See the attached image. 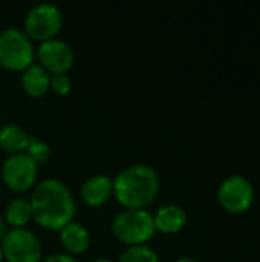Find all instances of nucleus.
<instances>
[{"label": "nucleus", "instance_id": "20", "mask_svg": "<svg viewBox=\"0 0 260 262\" xmlns=\"http://www.w3.org/2000/svg\"><path fill=\"white\" fill-rule=\"evenodd\" d=\"M6 232H8L6 221H5V218H2V216H0V241L3 239V236L6 235Z\"/></svg>", "mask_w": 260, "mask_h": 262}, {"label": "nucleus", "instance_id": "15", "mask_svg": "<svg viewBox=\"0 0 260 262\" xmlns=\"http://www.w3.org/2000/svg\"><path fill=\"white\" fill-rule=\"evenodd\" d=\"M32 218V209L29 200L23 196L12 198L5 207V221L12 229H23Z\"/></svg>", "mask_w": 260, "mask_h": 262}, {"label": "nucleus", "instance_id": "2", "mask_svg": "<svg viewBox=\"0 0 260 262\" xmlns=\"http://www.w3.org/2000/svg\"><path fill=\"white\" fill-rule=\"evenodd\" d=\"M158 172L144 163L121 169L113 178V195L124 209H146L159 193Z\"/></svg>", "mask_w": 260, "mask_h": 262}, {"label": "nucleus", "instance_id": "7", "mask_svg": "<svg viewBox=\"0 0 260 262\" xmlns=\"http://www.w3.org/2000/svg\"><path fill=\"white\" fill-rule=\"evenodd\" d=\"M37 177L38 164L26 152L9 154L2 163V180L15 192H25L34 187Z\"/></svg>", "mask_w": 260, "mask_h": 262}, {"label": "nucleus", "instance_id": "23", "mask_svg": "<svg viewBox=\"0 0 260 262\" xmlns=\"http://www.w3.org/2000/svg\"><path fill=\"white\" fill-rule=\"evenodd\" d=\"M3 261V252H2V247H0V262Z\"/></svg>", "mask_w": 260, "mask_h": 262}, {"label": "nucleus", "instance_id": "9", "mask_svg": "<svg viewBox=\"0 0 260 262\" xmlns=\"http://www.w3.org/2000/svg\"><path fill=\"white\" fill-rule=\"evenodd\" d=\"M35 57L38 58V63L52 75L66 74L75 61L72 46L58 37L40 41L35 49Z\"/></svg>", "mask_w": 260, "mask_h": 262}, {"label": "nucleus", "instance_id": "14", "mask_svg": "<svg viewBox=\"0 0 260 262\" xmlns=\"http://www.w3.org/2000/svg\"><path fill=\"white\" fill-rule=\"evenodd\" d=\"M31 135L28 130L14 121H8L0 126V147L9 154L25 152L28 147Z\"/></svg>", "mask_w": 260, "mask_h": 262}, {"label": "nucleus", "instance_id": "4", "mask_svg": "<svg viewBox=\"0 0 260 262\" xmlns=\"http://www.w3.org/2000/svg\"><path fill=\"white\" fill-rule=\"evenodd\" d=\"M35 60L32 38L17 26H8L0 31V66L23 72Z\"/></svg>", "mask_w": 260, "mask_h": 262}, {"label": "nucleus", "instance_id": "5", "mask_svg": "<svg viewBox=\"0 0 260 262\" xmlns=\"http://www.w3.org/2000/svg\"><path fill=\"white\" fill-rule=\"evenodd\" d=\"M63 26L61 9L51 2H40L34 5L25 15L23 31L38 41L54 38Z\"/></svg>", "mask_w": 260, "mask_h": 262}, {"label": "nucleus", "instance_id": "13", "mask_svg": "<svg viewBox=\"0 0 260 262\" xmlns=\"http://www.w3.org/2000/svg\"><path fill=\"white\" fill-rule=\"evenodd\" d=\"M21 86L28 95L41 97L51 89V74L38 61H34L21 72Z\"/></svg>", "mask_w": 260, "mask_h": 262}, {"label": "nucleus", "instance_id": "21", "mask_svg": "<svg viewBox=\"0 0 260 262\" xmlns=\"http://www.w3.org/2000/svg\"><path fill=\"white\" fill-rule=\"evenodd\" d=\"M175 262H198L196 259H193V258H190V256H181V258H178Z\"/></svg>", "mask_w": 260, "mask_h": 262}, {"label": "nucleus", "instance_id": "11", "mask_svg": "<svg viewBox=\"0 0 260 262\" xmlns=\"http://www.w3.org/2000/svg\"><path fill=\"white\" fill-rule=\"evenodd\" d=\"M153 221L156 230L166 235H173L184 229L187 223V213L178 204H166L156 210V213L153 215Z\"/></svg>", "mask_w": 260, "mask_h": 262}, {"label": "nucleus", "instance_id": "1", "mask_svg": "<svg viewBox=\"0 0 260 262\" xmlns=\"http://www.w3.org/2000/svg\"><path fill=\"white\" fill-rule=\"evenodd\" d=\"M29 204L37 224L51 230H60L67 223L74 221L77 210L70 189L58 178L38 181L32 187Z\"/></svg>", "mask_w": 260, "mask_h": 262}, {"label": "nucleus", "instance_id": "16", "mask_svg": "<svg viewBox=\"0 0 260 262\" xmlns=\"http://www.w3.org/2000/svg\"><path fill=\"white\" fill-rule=\"evenodd\" d=\"M116 262H159V256L155 249L147 244L127 246Z\"/></svg>", "mask_w": 260, "mask_h": 262}, {"label": "nucleus", "instance_id": "12", "mask_svg": "<svg viewBox=\"0 0 260 262\" xmlns=\"http://www.w3.org/2000/svg\"><path fill=\"white\" fill-rule=\"evenodd\" d=\"M58 232H60L61 244L70 255H78L89 249L90 233L81 223L70 221L64 227H61Z\"/></svg>", "mask_w": 260, "mask_h": 262}, {"label": "nucleus", "instance_id": "10", "mask_svg": "<svg viewBox=\"0 0 260 262\" xmlns=\"http://www.w3.org/2000/svg\"><path fill=\"white\" fill-rule=\"evenodd\" d=\"M80 195L87 206H101L113 195V178L106 173L92 175L81 184Z\"/></svg>", "mask_w": 260, "mask_h": 262}, {"label": "nucleus", "instance_id": "17", "mask_svg": "<svg viewBox=\"0 0 260 262\" xmlns=\"http://www.w3.org/2000/svg\"><path fill=\"white\" fill-rule=\"evenodd\" d=\"M25 152H26L37 164H40V163H44V161L51 157L52 149H51V146H49L44 140L31 135L29 143H28V147H26Z\"/></svg>", "mask_w": 260, "mask_h": 262}, {"label": "nucleus", "instance_id": "19", "mask_svg": "<svg viewBox=\"0 0 260 262\" xmlns=\"http://www.w3.org/2000/svg\"><path fill=\"white\" fill-rule=\"evenodd\" d=\"M41 262H80L74 255L64 253V252H55L48 256H44Z\"/></svg>", "mask_w": 260, "mask_h": 262}, {"label": "nucleus", "instance_id": "8", "mask_svg": "<svg viewBox=\"0 0 260 262\" xmlns=\"http://www.w3.org/2000/svg\"><path fill=\"white\" fill-rule=\"evenodd\" d=\"M218 200L225 212L239 215L251 207L254 201V187L247 178L233 175L221 183Z\"/></svg>", "mask_w": 260, "mask_h": 262}, {"label": "nucleus", "instance_id": "22", "mask_svg": "<svg viewBox=\"0 0 260 262\" xmlns=\"http://www.w3.org/2000/svg\"><path fill=\"white\" fill-rule=\"evenodd\" d=\"M90 262H115V261H112V259H110V258H107V256H100V258L92 259Z\"/></svg>", "mask_w": 260, "mask_h": 262}, {"label": "nucleus", "instance_id": "3", "mask_svg": "<svg viewBox=\"0 0 260 262\" xmlns=\"http://www.w3.org/2000/svg\"><path fill=\"white\" fill-rule=\"evenodd\" d=\"M112 232L127 246L146 244L156 232L153 215L147 209H123L112 221Z\"/></svg>", "mask_w": 260, "mask_h": 262}, {"label": "nucleus", "instance_id": "6", "mask_svg": "<svg viewBox=\"0 0 260 262\" xmlns=\"http://www.w3.org/2000/svg\"><path fill=\"white\" fill-rule=\"evenodd\" d=\"M0 247L3 259L8 262H41L43 259V247L38 236L26 227L8 230Z\"/></svg>", "mask_w": 260, "mask_h": 262}, {"label": "nucleus", "instance_id": "24", "mask_svg": "<svg viewBox=\"0 0 260 262\" xmlns=\"http://www.w3.org/2000/svg\"><path fill=\"white\" fill-rule=\"evenodd\" d=\"M0 68H2V66H0Z\"/></svg>", "mask_w": 260, "mask_h": 262}, {"label": "nucleus", "instance_id": "18", "mask_svg": "<svg viewBox=\"0 0 260 262\" xmlns=\"http://www.w3.org/2000/svg\"><path fill=\"white\" fill-rule=\"evenodd\" d=\"M51 89L58 95H66L72 89V80L67 74L51 75Z\"/></svg>", "mask_w": 260, "mask_h": 262}]
</instances>
